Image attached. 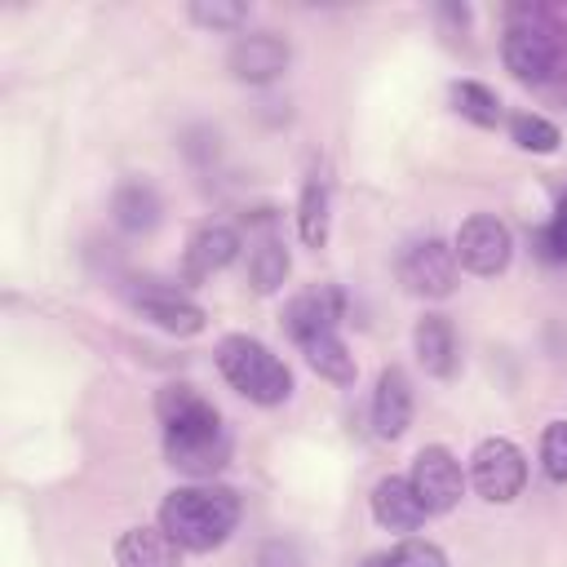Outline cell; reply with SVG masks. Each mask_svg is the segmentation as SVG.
<instances>
[{
  "label": "cell",
  "mask_w": 567,
  "mask_h": 567,
  "mask_svg": "<svg viewBox=\"0 0 567 567\" xmlns=\"http://www.w3.org/2000/svg\"><path fill=\"white\" fill-rule=\"evenodd\" d=\"M155 412L164 421V456L173 470L213 483V474L226 470L230 461V434L217 416V408L186 381H173L159 390Z\"/></svg>",
  "instance_id": "cell-1"
},
{
  "label": "cell",
  "mask_w": 567,
  "mask_h": 567,
  "mask_svg": "<svg viewBox=\"0 0 567 567\" xmlns=\"http://www.w3.org/2000/svg\"><path fill=\"white\" fill-rule=\"evenodd\" d=\"M159 527L190 554H208L239 527V496L221 483H186L159 501Z\"/></svg>",
  "instance_id": "cell-2"
},
{
  "label": "cell",
  "mask_w": 567,
  "mask_h": 567,
  "mask_svg": "<svg viewBox=\"0 0 567 567\" xmlns=\"http://www.w3.org/2000/svg\"><path fill=\"white\" fill-rule=\"evenodd\" d=\"M217 368L221 377L230 381L235 394H244L248 403H261V408H275L292 394V372L288 363L257 337L248 332H230L217 341Z\"/></svg>",
  "instance_id": "cell-3"
},
{
  "label": "cell",
  "mask_w": 567,
  "mask_h": 567,
  "mask_svg": "<svg viewBox=\"0 0 567 567\" xmlns=\"http://www.w3.org/2000/svg\"><path fill=\"white\" fill-rule=\"evenodd\" d=\"M470 483H474V492L483 501L509 505L523 492V483H527V456H523V447L514 439H501V434L483 439L474 447V456H470Z\"/></svg>",
  "instance_id": "cell-4"
},
{
  "label": "cell",
  "mask_w": 567,
  "mask_h": 567,
  "mask_svg": "<svg viewBox=\"0 0 567 567\" xmlns=\"http://www.w3.org/2000/svg\"><path fill=\"white\" fill-rule=\"evenodd\" d=\"M452 252H456V261L470 270V275H501L505 266H509V257H514V235H509V226L501 221V217H492V213H474V217H465L461 226H456V239H452Z\"/></svg>",
  "instance_id": "cell-5"
},
{
  "label": "cell",
  "mask_w": 567,
  "mask_h": 567,
  "mask_svg": "<svg viewBox=\"0 0 567 567\" xmlns=\"http://www.w3.org/2000/svg\"><path fill=\"white\" fill-rule=\"evenodd\" d=\"M456 275H461V261H456L452 244H443V239H416L399 257V284L412 297H430V301L452 297Z\"/></svg>",
  "instance_id": "cell-6"
},
{
  "label": "cell",
  "mask_w": 567,
  "mask_h": 567,
  "mask_svg": "<svg viewBox=\"0 0 567 567\" xmlns=\"http://www.w3.org/2000/svg\"><path fill=\"white\" fill-rule=\"evenodd\" d=\"M408 483L412 492L421 496V505L430 514H447L461 505L465 496V474H461V461L443 447V443H430L412 456V470H408Z\"/></svg>",
  "instance_id": "cell-7"
},
{
  "label": "cell",
  "mask_w": 567,
  "mask_h": 567,
  "mask_svg": "<svg viewBox=\"0 0 567 567\" xmlns=\"http://www.w3.org/2000/svg\"><path fill=\"white\" fill-rule=\"evenodd\" d=\"M501 58H505V71L523 84H545L558 66V44L549 35V27L540 22H514L501 40Z\"/></svg>",
  "instance_id": "cell-8"
},
{
  "label": "cell",
  "mask_w": 567,
  "mask_h": 567,
  "mask_svg": "<svg viewBox=\"0 0 567 567\" xmlns=\"http://www.w3.org/2000/svg\"><path fill=\"white\" fill-rule=\"evenodd\" d=\"M128 306H133L146 323H155V328H164V332H173V337H195V332H204V323H208V315H204L199 301H190L186 292L164 288V284H137V288H128Z\"/></svg>",
  "instance_id": "cell-9"
},
{
  "label": "cell",
  "mask_w": 567,
  "mask_h": 567,
  "mask_svg": "<svg viewBox=\"0 0 567 567\" xmlns=\"http://www.w3.org/2000/svg\"><path fill=\"white\" fill-rule=\"evenodd\" d=\"M288 58H292L288 40H279L275 31H248V35H239L230 44L226 66L244 84H270V80H279L288 71Z\"/></svg>",
  "instance_id": "cell-10"
},
{
  "label": "cell",
  "mask_w": 567,
  "mask_h": 567,
  "mask_svg": "<svg viewBox=\"0 0 567 567\" xmlns=\"http://www.w3.org/2000/svg\"><path fill=\"white\" fill-rule=\"evenodd\" d=\"M412 425V381L399 363L381 368L377 390H372V430L381 439H403Z\"/></svg>",
  "instance_id": "cell-11"
},
{
  "label": "cell",
  "mask_w": 567,
  "mask_h": 567,
  "mask_svg": "<svg viewBox=\"0 0 567 567\" xmlns=\"http://www.w3.org/2000/svg\"><path fill=\"white\" fill-rule=\"evenodd\" d=\"M372 518L390 532H416L430 518V509L421 505V496L412 492V483L403 474H385L372 487Z\"/></svg>",
  "instance_id": "cell-12"
},
{
  "label": "cell",
  "mask_w": 567,
  "mask_h": 567,
  "mask_svg": "<svg viewBox=\"0 0 567 567\" xmlns=\"http://www.w3.org/2000/svg\"><path fill=\"white\" fill-rule=\"evenodd\" d=\"M412 346H416V359L430 377H452L456 363H461V346H456V328L447 315H421L416 328H412Z\"/></svg>",
  "instance_id": "cell-13"
},
{
  "label": "cell",
  "mask_w": 567,
  "mask_h": 567,
  "mask_svg": "<svg viewBox=\"0 0 567 567\" xmlns=\"http://www.w3.org/2000/svg\"><path fill=\"white\" fill-rule=\"evenodd\" d=\"M239 257V230L226 226V221H208L190 235L186 244V275L190 279H204V275H217L226 270L230 261Z\"/></svg>",
  "instance_id": "cell-14"
},
{
  "label": "cell",
  "mask_w": 567,
  "mask_h": 567,
  "mask_svg": "<svg viewBox=\"0 0 567 567\" xmlns=\"http://www.w3.org/2000/svg\"><path fill=\"white\" fill-rule=\"evenodd\" d=\"M337 319H341V292L337 288H310L284 306V332L292 341L328 332V328H337Z\"/></svg>",
  "instance_id": "cell-15"
},
{
  "label": "cell",
  "mask_w": 567,
  "mask_h": 567,
  "mask_svg": "<svg viewBox=\"0 0 567 567\" xmlns=\"http://www.w3.org/2000/svg\"><path fill=\"white\" fill-rule=\"evenodd\" d=\"M120 567H182V545L164 527H128L115 540Z\"/></svg>",
  "instance_id": "cell-16"
},
{
  "label": "cell",
  "mask_w": 567,
  "mask_h": 567,
  "mask_svg": "<svg viewBox=\"0 0 567 567\" xmlns=\"http://www.w3.org/2000/svg\"><path fill=\"white\" fill-rule=\"evenodd\" d=\"M297 346H301L306 363H310V368H315L323 381H332V385H350V381L359 377L354 354H350V346L337 337V328L315 332V337H306V341H297Z\"/></svg>",
  "instance_id": "cell-17"
},
{
  "label": "cell",
  "mask_w": 567,
  "mask_h": 567,
  "mask_svg": "<svg viewBox=\"0 0 567 567\" xmlns=\"http://www.w3.org/2000/svg\"><path fill=\"white\" fill-rule=\"evenodd\" d=\"M332 199H328V177L323 173H310L306 186H301V199H297V235L306 248H323L328 244V230H332Z\"/></svg>",
  "instance_id": "cell-18"
},
{
  "label": "cell",
  "mask_w": 567,
  "mask_h": 567,
  "mask_svg": "<svg viewBox=\"0 0 567 567\" xmlns=\"http://www.w3.org/2000/svg\"><path fill=\"white\" fill-rule=\"evenodd\" d=\"M288 248H284V239H275V235H261L257 244H252V252H248V279H252V288L261 292V297H270V292H279L284 288V279H288Z\"/></svg>",
  "instance_id": "cell-19"
},
{
  "label": "cell",
  "mask_w": 567,
  "mask_h": 567,
  "mask_svg": "<svg viewBox=\"0 0 567 567\" xmlns=\"http://www.w3.org/2000/svg\"><path fill=\"white\" fill-rule=\"evenodd\" d=\"M111 213L124 230H151L159 221V195L146 182H124L111 199Z\"/></svg>",
  "instance_id": "cell-20"
},
{
  "label": "cell",
  "mask_w": 567,
  "mask_h": 567,
  "mask_svg": "<svg viewBox=\"0 0 567 567\" xmlns=\"http://www.w3.org/2000/svg\"><path fill=\"white\" fill-rule=\"evenodd\" d=\"M447 97H452V111H456L461 120H470V124H478V128H496V124H501V97H496L487 84H478V80H456V84L447 89Z\"/></svg>",
  "instance_id": "cell-21"
},
{
  "label": "cell",
  "mask_w": 567,
  "mask_h": 567,
  "mask_svg": "<svg viewBox=\"0 0 567 567\" xmlns=\"http://www.w3.org/2000/svg\"><path fill=\"white\" fill-rule=\"evenodd\" d=\"M509 137H514L523 151H532V155H554L558 142H563L558 124L545 120V115H536V111H518V115H509Z\"/></svg>",
  "instance_id": "cell-22"
},
{
  "label": "cell",
  "mask_w": 567,
  "mask_h": 567,
  "mask_svg": "<svg viewBox=\"0 0 567 567\" xmlns=\"http://www.w3.org/2000/svg\"><path fill=\"white\" fill-rule=\"evenodd\" d=\"M377 567H447V554H443L434 540L408 536V540H399L385 558H377Z\"/></svg>",
  "instance_id": "cell-23"
},
{
  "label": "cell",
  "mask_w": 567,
  "mask_h": 567,
  "mask_svg": "<svg viewBox=\"0 0 567 567\" xmlns=\"http://www.w3.org/2000/svg\"><path fill=\"white\" fill-rule=\"evenodd\" d=\"M190 18L199 27H213V31H235L248 22V9L239 0H195L190 4Z\"/></svg>",
  "instance_id": "cell-24"
},
{
  "label": "cell",
  "mask_w": 567,
  "mask_h": 567,
  "mask_svg": "<svg viewBox=\"0 0 567 567\" xmlns=\"http://www.w3.org/2000/svg\"><path fill=\"white\" fill-rule=\"evenodd\" d=\"M540 465L554 483H567V421H549L540 434Z\"/></svg>",
  "instance_id": "cell-25"
},
{
  "label": "cell",
  "mask_w": 567,
  "mask_h": 567,
  "mask_svg": "<svg viewBox=\"0 0 567 567\" xmlns=\"http://www.w3.org/2000/svg\"><path fill=\"white\" fill-rule=\"evenodd\" d=\"M540 257H549V261H567V199L558 204V213L549 217V226L540 230Z\"/></svg>",
  "instance_id": "cell-26"
}]
</instances>
